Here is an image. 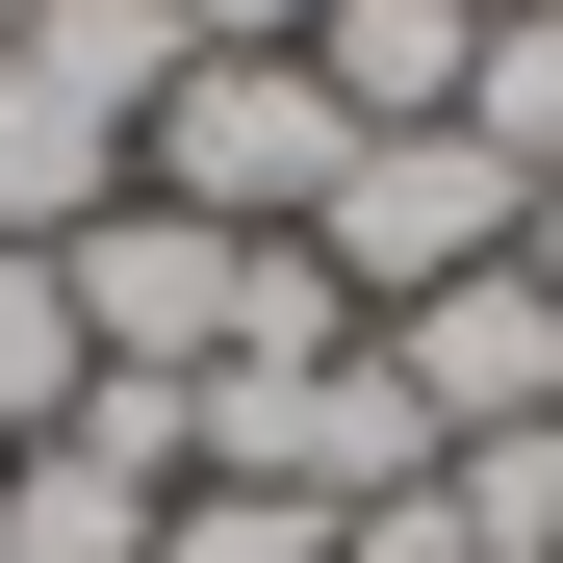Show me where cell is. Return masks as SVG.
<instances>
[{
    "label": "cell",
    "mask_w": 563,
    "mask_h": 563,
    "mask_svg": "<svg viewBox=\"0 0 563 563\" xmlns=\"http://www.w3.org/2000/svg\"><path fill=\"white\" fill-rule=\"evenodd\" d=\"M179 52H206L179 0H26V26H0V256H77V231L129 206Z\"/></svg>",
    "instance_id": "obj_1"
},
{
    "label": "cell",
    "mask_w": 563,
    "mask_h": 563,
    "mask_svg": "<svg viewBox=\"0 0 563 563\" xmlns=\"http://www.w3.org/2000/svg\"><path fill=\"white\" fill-rule=\"evenodd\" d=\"M333 154H358V103H333L308 52H179V103H154L129 179H154V206H206V231H308Z\"/></svg>",
    "instance_id": "obj_2"
},
{
    "label": "cell",
    "mask_w": 563,
    "mask_h": 563,
    "mask_svg": "<svg viewBox=\"0 0 563 563\" xmlns=\"http://www.w3.org/2000/svg\"><path fill=\"white\" fill-rule=\"evenodd\" d=\"M308 256H333V308L385 333V308H435V282L512 256V154H487V129H358L333 206H308Z\"/></svg>",
    "instance_id": "obj_3"
},
{
    "label": "cell",
    "mask_w": 563,
    "mask_h": 563,
    "mask_svg": "<svg viewBox=\"0 0 563 563\" xmlns=\"http://www.w3.org/2000/svg\"><path fill=\"white\" fill-rule=\"evenodd\" d=\"M77 333H103V385H206V358L256 333V231H206V206H129L77 231Z\"/></svg>",
    "instance_id": "obj_4"
},
{
    "label": "cell",
    "mask_w": 563,
    "mask_h": 563,
    "mask_svg": "<svg viewBox=\"0 0 563 563\" xmlns=\"http://www.w3.org/2000/svg\"><path fill=\"white\" fill-rule=\"evenodd\" d=\"M154 512H179V385H77L0 461V563H154Z\"/></svg>",
    "instance_id": "obj_5"
},
{
    "label": "cell",
    "mask_w": 563,
    "mask_h": 563,
    "mask_svg": "<svg viewBox=\"0 0 563 563\" xmlns=\"http://www.w3.org/2000/svg\"><path fill=\"white\" fill-rule=\"evenodd\" d=\"M385 358H410L435 435H538V410H563V282L487 256V282H435V308H385Z\"/></svg>",
    "instance_id": "obj_6"
},
{
    "label": "cell",
    "mask_w": 563,
    "mask_h": 563,
    "mask_svg": "<svg viewBox=\"0 0 563 563\" xmlns=\"http://www.w3.org/2000/svg\"><path fill=\"white\" fill-rule=\"evenodd\" d=\"M461 52H487V0H333V26H308V77L358 129H461Z\"/></svg>",
    "instance_id": "obj_7"
},
{
    "label": "cell",
    "mask_w": 563,
    "mask_h": 563,
    "mask_svg": "<svg viewBox=\"0 0 563 563\" xmlns=\"http://www.w3.org/2000/svg\"><path fill=\"white\" fill-rule=\"evenodd\" d=\"M435 512H461V563H563V410L538 435H435Z\"/></svg>",
    "instance_id": "obj_8"
},
{
    "label": "cell",
    "mask_w": 563,
    "mask_h": 563,
    "mask_svg": "<svg viewBox=\"0 0 563 563\" xmlns=\"http://www.w3.org/2000/svg\"><path fill=\"white\" fill-rule=\"evenodd\" d=\"M77 385H103V333H77V256H0V461H26Z\"/></svg>",
    "instance_id": "obj_9"
},
{
    "label": "cell",
    "mask_w": 563,
    "mask_h": 563,
    "mask_svg": "<svg viewBox=\"0 0 563 563\" xmlns=\"http://www.w3.org/2000/svg\"><path fill=\"white\" fill-rule=\"evenodd\" d=\"M461 129L512 154V206H538V179H563V0H512V26L461 52Z\"/></svg>",
    "instance_id": "obj_10"
},
{
    "label": "cell",
    "mask_w": 563,
    "mask_h": 563,
    "mask_svg": "<svg viewBox=\"0 0 563 563\" xmlns=\"http://www.w3.org/2000/svg\"><path fill=\"white\" fill-rule=\"evenodd\" d=\"M154 563H333V512H308V487H179Z\"/></svg>",
    "instance_id": "obj_11"
},
{
    "label": "cell",
    "mask_w": 563,
    "mask_h": 563,
    "mask_svg": "<svg viewBox=\"0 0 563 563\" xmlns=\"http://www.w3.org/2000/svg\"><path fill=\"white\" fill-rule=\"evenodd\" d=\"M179 26H206V52H308L333 0H179Z\"/></svg>",
    "instance_id": "obj_12"
},
{
    "label": "cell",
    "mask_w": 563,
    "mask_h": 563,
    "mask_svg": "<svg viewBox=\"0 0 563 563\" xmlns=\"http://www.w3.org/2000/svg\"><path fill=\"white\" fill-rule=\"evenodd\" d=\"M512 256H538V282H563V179H538V206H512Z\"/></svg>",
    "instance_id": "obj_13"
},
{
    "label": "cell",
    "mask_w": 563,
    "mask_h": 563,
    "mask_svg": "<svg viewBox=\"0 0 563 563\" xmlns=\"http://www.w3.org/2000/svg\"><path fill=\"white\" fill-rule=\"evenodd\" d=\"M0 26H26V0H0Z\"/></svg>",
    "instance_id": "obj_14"
},
{
    "label": "cell",
    "mask_w": 563,
    "mask_h": 563,
    "mask_svg": "<svg viewBox=\"0 0 563 563\" xmlns=\"http://www.w3.org/2000/svg\"><path fill=\"white\" fill-rule=\"evenodd\" d=\"M487 26H512V0H487Z\"/></svg>",
    "instance_id": "obj_15"
}]
</instances>
